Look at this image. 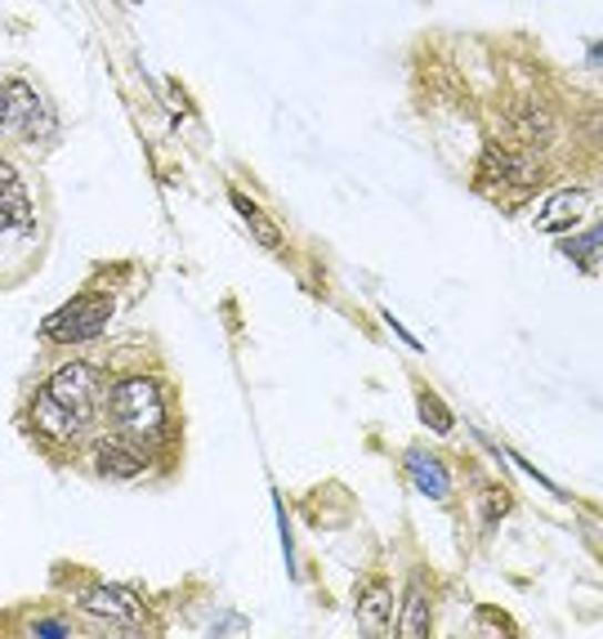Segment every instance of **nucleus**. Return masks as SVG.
<instances>
[{"label":"nucleus","mask_w":603,"mask_h":639,"mask_svg":"<svg viewBox=\"0 0 603 639\" xmlns=\"http://www.w3.org/2000/svg\"><path fill=\"white\" fill-rule=\"evenodd\" d=\"M6 103H10V77H0V130H6Z\"/></svg>","instance_id":"6ab92c4d"},{"label":"nucleus","mask_w":603,"mask_h":639,"mask_svg":"<svg viewBox=\"0 0 603 639\" xmlns=\"http://www.w3.org/2000/svg\"><path fill=\"white\" fill-rule=\"evenodd\" d=\"M407 639H420V635H429V599H425V586L416 581L411 590H407V617H402V626H398Z\"/></svg>","instance_id":"f8f14e48"},{"label":"nucleus","mask_w":603,"mask_h":639,"mask_svg":"<svg viewBox=\"0 0 603 639\" xmlns=\"http://www.w3.org/2000/svg\"><path fill=\"white\" fill-rule=\"evenodd\" d=\"M94 469L103 478H139L147 469V460L139 456V447H130L121 438H99L94 443Z\"/></svg>","instance_id":"0eeeda50"},{"label":"nucleus","mask_w":603,"mask_h":639,"mask_svg":"<svg viewBox=\"0 0 603 639\" xmlns=\"http://www.w3.org/2000/svg\"><path fill=\"white\" fill-rule=\"evenodd\" d=\"M81 608H85L94 621H108V626H125V630L143 626V617H147L143 599H139L134 590H125V586H108V581H99V586H85V590H81Z\"/></svg>","instance_id":"39448f33"},{"label":"nucleus","mask_w":603,"mask_h":639,"mask_svg":"<svg viewBox=\"0 0 603 639\" xmlns=\"http://www.w3.org/2000/svg\"><path fill=\"white\" fill-rule=\"evenodd\" d=\"M420 420L433 425V434H447V429H451V412H447L433 394H420Z\"/></svg>","instance_id":"2eb2a0df"},{"label":"nucleus","mask_w":603,"mask_h":639,"mask_svg":"<svg viewBox=\"0 0 603 639\" xmlns=\"http://www.w3.org/2000/svg\"><path fill=\"white\" fill-rule=\"evenodd\" d=\"M108 420L116 429L121 443L139 447V443H157L166 434V420H171V407H166V394L157 381L147 376H125L108 389Z\"/></svg>","instance_id":"f257e3e1"},{"label":"nucleus","mask_w":603,"mask_h":639,"mask_svg":"<svg viewBox=\"0 0 603 639\" xmlns=\"http://www.w3.org/2000/svg\"><path fill=\"white\" fill-rule=\"evenodd\" d=\"M45 389L90 429V420H94V412H99V403H103V372H99L94 363H63V367L45 381Z\"/></svg>","instance_id":"f03ea898"},{"label":"nucleus","mask_w":603,"mask_h":639,"mask_svg":"<svg viewBox=\"0 0 603 639\" xmlns=\"http://www.w3.org/2000/svg\"><path fill=\"white\" fill-rule=\"evenodd\" d=\"M112 317V300L108 295H81L72 304H63L54 317H45V341L54 345H81L94 341Z\"/></svg>","instance_id":"7ed1b4c3"},{"label":"nucleus","mask_w":603,"mask_h":639,"mask_svg":"<svg viewBox=\"0 0 603 639\" xmlns=\"http://www.w3.org/2000/svg\"><path fill=\"white\" fill-rule=\"evenodd\" d=\"M32 425H37V434L45 438V443H76L81 434H85V425L41 385L37 389V398H32Z\"/></svg>","instance_id":"423d86ee"},{"label":"nucleus","mask_w":603,"mask_h":639,"mask_svg":"<svg viewBox=\"0 0 603 639\" xmlns=\"http://www.w3.org/2000/svg\"><path fill=\"white\" fill-rule=\"evenodd\" d=\"M479 184L488 189H510V193H528L536 184V162L519 148H483V162H479Z\"/></svg>","instance_id":"20e7f679"},{"label":"nucleus","mask_w":603,"mask_h":639,"mask_svg":"<svg viewBox=\"0 0 603 639\" xmlns=\"http://www.w3.org/2000/svg\"><path fill=\"white\" fill-rule=\"evenodd\" d=\"M28 229H32V202H28V193L0 197V242L14 237V233H28Z\"/></svg>","instance_id":"9b49d317"},{"label":"nucleus","mask_w":603,"mask_h":639,"mask_svg":"<svg viewBox=\"0 0 603 639\" xmlns=\"http://www.w3.org/2000/svg\"><path fill=\"white\" fill-rule=\"evenodd\" d=\"M407 465H411V484L420 488V493H429V497H447V474H442V465L433 460V456H425V452H411L407 456Z\"/></svg>","instance_id":"1a4fd4ad"},{"label":"nucleus","mask_w":603,"mask_h":639,"mask_svg":"<svg viewBox=\"0 0 603 639\" xmlns=\"http://www.w3.org/2000/svg\"><path fill=\"white\" fill-rule=\"evenodd\" d=\"M233 206H237V215L246 220V229L255 233V242H259V246H268V251H277V246H282V229H277V224H273V220H268V215H264L255 202H246L242 193H233Z\"/></svg>","instance_id":"9d476101"},{"label":"nucleus","mask_w":603,"mask_h":639,"mask_svg":"<svg viewBox=\"0 0 603 639\" xmlns=\"http://www.w3.org/2000/svg\"><path fill=\"white\" fill-rule=\"evenodd\" d=\"M590 206V193H572V189H563V193H554L550 202H545V211H541V229L545 233H563V229H572L576 220H581V211Z\"/></svg>","instance_id":"6e6552de"},{"label":"nucleus","mask_w":603,"mask_h":639,"mask_svg":"<svg viewBox=\"0 0 603 639\" xmlns=\"http://www.w3.org/2000/svg\"><path fill=\"white\" fill-rule=\"evenodd\" d=\"M358 612H362V626L367 630H385V612H389V599H385V586H371L362 599H358Z\"/></svg>","instance_id":"4468645a"},{"label":"nucleus","mask_w":603,"mask_h":639,"mask_svg":"<svg viewBox=\"0 0 603 639\" xmlns=\"http://www.w3.org/2000/svg\"><path fill=\"white\" fill-rule=\"evenodd\" d=\"M514 125H519V134H523L528 143H545V139L554 134L550 112H541V108H519V112H514Z\"/></svg>","instance_id":"ddd939ff"},{"label":"nucleus","mask_w":603,"mask_h":639,"mask_svg":"<svg viewBox=\"0 0 603 639\" xmlns=\"http://www.w3.org/2000/svg\"><path fill=\"white\" fill-rule=\"evenodd\" d=\"M28 630H32V635H72L76 626H72V621H50V617H45V621H32Z\"/></svg>","instance_id":"a211bd4d"},{"label":"nucleus","mask_w":603,"mask_h":639,"mask_svg":"<svg viewBox=\"0 0 603 639\" xmlns=\"http://www.w3.org/2000/svg\"><path fill=\"white\" fill-rule=\"evenodd\" d=\"M14 193H28V189H23V180L14 175L10 162H0V197H14Z\"/></svg>","instance_id":"f3484780"},{"label":"nucleus","mask_w":603,"mask_h":639,"mask_svg":"<svg viewBox=\"0 0 603 639\" xmlns=\"http://www.w3.org/2000/svg\"><path fill=\"white\" fill-rule=\"evenodd\" d=\"M594 246H599V233H594V229H590V233H585V237H581V242H568V246H563V251H568V255H576V260H581V264H585V268H594Z\"/></svg>","instance_id":"dca6fc26"}]
</instances>
